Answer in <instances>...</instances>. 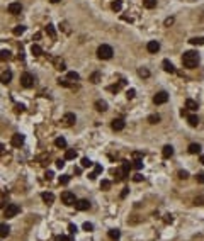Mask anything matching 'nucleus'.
Returning <instances> with one entry per match:
<instances>
[{"mask_svg":"<svg viewBox=\"0 0 204 241\" xmlns=\"http://www.w3.org/2000/svg\"><path fill=\"white\" fill-rule=\"evenodd\" d=\"M197 63H199V54L196 51H186L182 56V65L186 66V68H196L197 66Z\"/></svg>","mask_w":204,"mask_h":241,"instance_id":"f257e3e1","label":"nucleus"},{"mask_svg":"<svg viewBox=\"0 0 204 241\" xmlns=\"http://www.w3.org/2000/svg\"><path fill=\"white\" fill-rule=\"evenodd\" d=\"M112 54H114V51L109 44H102V46H99V49H97V56H99L100 60H111Z\"/></svg>","mask_w":204,"mask_h":241,"instance_id":"f03ea898","label":"nucleus"},{"mask_svg":"<svg viewBox=\"0 0 204 241\" xmlns=\"http://www.w3.org/2000/svg\"><path fill=\"white\" fill-rule=\"evenodd\" d=\"M129 170H131V163L128 161V160H124L121 165V168L119 170H116V175H117V180H124L128 175H129Z\"/></svg>","mask_w":204,"mask_h":241,"instance_id":"7ed1b4c3","label":"nucleus"},{"mask_svg":"<svg viewBox=\"0 0 204 241\" xmlns=\"http://www.w3.org/2000/svg\"><path fill=\"white\" fill-rule=\"evenodd\" d=\"M21 85L24 88H31V87H34V75H31L29 71L21 75Z\"/></svg>","mask_w":204,"mask_h":241,"instance_id":"20e7f679","label":"nucleus"},{"mask_svg":"<svg viewBox=\"0 0 204 241\" xmlns=\"http://www.w3.org/2000/svg\"><path fill=\"white\" fill-rule=\"evenodd\" d=\"M61 202L65 204V206H73L75 202H77V199H75V194H72V192H63L61 194Z\"/></svg>","mask_w":204,"mask_h":241,"instance_id":"39448f33","label":"nucleus"},{"mask_svg":"<svg viewBox=\"0 0 204 241\" xmlns=\"http://www.w3.org/2000/svg\"><path fill=\"white\" fill-rule=\"evenodd\" d=\"M19 211H21V207L17 204H9V206L5 207L4 214H5V217H14V216L19 214Z\"/></svg>","mask_w":204,"mask_h":241,"instance_id":"423d86ee","label":"nucleus"},{"mask_svg":"<svg viewBox=\"0 0 204 241\" xmlns=\"http://www.w3.org/2000/svg\"><path fill=\"white\" fill-rule=\"evenodd\" d=\"M167 100H169V94H167V92H158V94H155V97H153V102H155L156 105H162V104H165Z\"/></svg>","mask_w":204,"mask_h":241,"instance_id":"0eeeda50","label":"nucleus"},{"mask_svg":"<svg viewBox=\"0 0 204 241\" xmlns=\"http://www.w3.org/2000/svg\"><path fill=\"white\" fill-rule=\"evenodd\" d=\"M89 207H90V202H89L87 199H80V200L75 202V209L77 211H87Z\"/></svg>","mask_w":204,"mask_h":241,"instance_id":"6e6552de","label":"nucleus"},{"mask_svg":"<svg viewBox=\"0 0 204 241\" xmlns=\"http://www.w3.org/2000/svg\"><path fill=\"white\" fill-rule=\"evenodd\" d=\"M10 143H12L14 148H21L22 144H24V136H22V134H14Z\"/></svg>","mask_w":204,"mask_h":241,"instance_id":"1a4fd4ad","label":"nucleus"},{"mask_svg":"<svg viewBox=\"0 0 204 241\" xmlns=\"http://www.w3.org/2000/svg\"><path fill=\"white\" fill-rule=\"evenodd\" d=\"M7 10H9L12 15H17V14L22 12V5L19 4V2H12V4L9 5V9H7Z\"/></svg>","mask_w":204,"mask_h":241,"instance_id":"9d476101","label":"nucleus"},{"mask_svg":"<svg viewBox=\"0 0 204 241\" xmlns=\"http://www.w3.org/2000/svg\"><path fill=\"white\" fill-rule=\"evenodd\" d=\"M146 49H148V53L155 54V53L160 51V43H158V41H150V43L146 44Z\"/></svg>","mask_w":204,"mask_h":241,"instance_id":"9b49d317","label":"nucleus"},{"mask_svg":"<svg viewBox=\"0 0 204 241\" xmlns=\"http://www.w3.org/2000/svg\"><path fill=\"white\" fill-rule=\"evenodd\" d=\"M51 63L55 65V68H56V70H60V71H65V70H66L65 61L61 60V58H51Z\"/></svg>","mask_w":204,"mask_h":241,"instance_id":"f8f14e48","label":"nucleus"},{"mask_svg":"<svg viewBox=\"0 0 204 241\" xmlns=\"http://www.w3.org/2000/svg\"><path fill=\"white\" fill-rule=\"evenodd\" d=\"M124 126H126V122H124L122 119H114L112 124H111V127H112L114 131H122L124 129Z\"/></svg>","mask_w":204,"mask_h":241,"instance_id":"ddd939ff","label":"nucleus"},{"mask_svg":"<svg viewBox=\"0 0 204 241\" xmlns=\"http://www.w3.org/2000/svg\"><path fill=\"white\" fill-rule=\"evenodd\" d=\"M63 120H65V124H66V126H72V124H75L77 117H75L73 112H66L65 116H63Z\"/></svg>","mask_w":204,"mask_h":241,"instance_id":"4468645a","label":"nucleus"},{"mask_svg":"<svg viewBox=\"0 0 204 241\" xmlns=\"http://www.w3.org/2000/svg\"><path fill=\"white\" fill-rule=\"evenodd\" d=\"M10 80H12V71H10V70L0 73V82L2 83H10Z\"/></svg>","mask_w":204,"mask_h":241,"instance_id":"2eb2a0df","label":"nucleus"},{"mask_svg":"<svg viewBox=\"0 0 204 241\" xmlns=\"http://www.w3.org/2000/svg\"><path fill=\"white\" fill-rule=\"evenodd\" d=\"M162 65H163V70H165L167 73H175V66L172 65V61L163 60V61H162Z\"/></svg>","mask_w":204,"mask_h":241,"instance_id":"dca6fc26","label":"nucleus"},{"mask_svg":"<svg viewBox=\"0 0 204 241\" xmlns=\"http://www.w3.org/2000/svg\"><path fill=\"white\" fill-rule=\"evenodd\" d=\"M174 155V148L170 146V144H167V146H163V150H162V156H163V158H170V156Z\"/></svg>","mask_w":204,"mask_h":241,"instance_id":"f3484780","label":"nucleus"},{"mask_svg":"<svg viewBox=\"0 0 204 241\" xmlns=\"http://www.w3.org/2000/svg\"><path fill=\"white\" fill-rule=\"evenodd\" d=\"M41 199H43L46 204H53V202H55V195H53L51 192H44V194H41Z\"/></svg>","mask_w":204,"mask_h":241,"instance_id":"a211bd4d","label":"nucleus"},{"mask_svg":"<svg viewBox=\"0 0 204 241\" xmlns=\"http://www.w3.org/2000/svg\"><path fill=\"white\" fill-rule=\"evenodd\" d=\"M9 233H10V228H9V226H7V224H4V223H0V238L9 236Z\"/></svg>","mask_w":204,"mask_h":241,"instance_id":"6ab92c4d","label":"nucleus"},{"mask_svg":"<svg viewBox=\"0 0 204 241\" xmlns=\"http://www.w3.org/2000/svg\"><path fill=\"white\" fill-rule=\"evenodd\" d=\"M189 153H191V155H197V153H201V144H197V143L189 144Z\"/></svg>","mask_w":204,"mask_h":241,"instance_id":"aec40b11","label":"nucleus"},{"mask_svg":"<svg viewBox=\"0 0 204 241\" xmlns=\"http://www.w3.org/2000/svg\"><path fill=\"white\" fill-rule=\"evenodd\" d=\"M186 107L189 109V111H197V107H199V105H197V102H196V100L187 99V100H186Z\"/></svg>","mask_w":204,"mask_h":241,"instance_id":"412c9836","label":"nucleus"},{"mask_svg":"<svg viewBox=\"0 0 204 241\" xmlns=\"http://www.w3.org/2000/svg\"><path fill=\"white\" fill-rule=\"evenodd\" d=\"M94 167H95V168H94V172H92L90 175H89V177H90V180H95L97 175H99V173L102 172V165H94Z\"/></svg>","mask_w":204,"mask_h":241,"instance_id":"4be33fe9","label":"nucleus"},{"mask_svg":"<svg viewBox=\"0 0 204 241\" xmlns=\"http://www.w3.org/2000/svg\"><path fill=\"white\" fill-rule=\"evenodd\" d=\"M95 109L99 112H104V111H107V104H105L104 100H97V102H95Z\"/></svg>","mask_w":204,"mask_h":241,"instance_id":"5701e85b","label":"nucleus"},{"mask_svg":"<svg viewBox=\"0 0 204 241\" xmlns=\"http://www.w3.org/2000/svg\"><path fill=\"white\" fill-rule=\"evenodd\" d=\"M109 238L111 239H119L121 238V231L119 229H109Z\"/></svg>","mask_w":204,"mask_h":241,"instance_id":"b1692460","label":"nucleus"},{"mask_svg":"<svg viewBox=\"0 0 204 241\" xmlns=\"http://www.w3.org/2000/svg\"><path fill=\"white\" fill-rule=\"evenodd\" d=\"M31 53H32L34 56H41L43 54V49H41L38 44H32V46H31Z\"/></svg>","mask_w":204,"mask_h":241,"instance_id":"393cba45","label":"nucleus"},{"mask_svg":"<svg viewBox=\"0 0 204 241\" xmlns=\"http://www.w3.org/2000/svg\"><path fill=\"white\" fill-rule=\"evenodd\" d=\"M187 120H189V124H191L192 127H196V126L199 124V117H197V116H194V114L187 117Z\"/></svg>","mask_w":204,"mask_h":241,"instance_id":"a878e982","label":"nucleus"},{"mask_svg":"<svg viewBox=\"0 0 204 241\" xmlns=\"http://www.w3.org/2000/svg\"><path fill=\"white\" fill-rule=\"evenodd\" d=\"M12 58V54H10V51H7V49H4V51H0V61H7Z\"/></svg>","mask_w":204,"mask_h":241,"instance_id":"bb28decb","label":"nucleus"},{"mask_svg":"<svg viewBox=\"0 0 204 241\" xmlns=\"http://www.w3.org/2000/svg\"><path fill=\"white\" fill-rule=\"evenodd\" d=\"M55 146H58V148H66V139H65V138H56V139H55Z\"/></svg>","mask_w":204,"mask_h":241,"instance_id":"cd10ccee","label":"nucleus"},{"mask_svg":"<svg viewBox=\"0 0 204 241\" xmlns=\"http://www.w3.org/2000/svg\"><path fill=\"white\" fill-rule=\"evenodd\" d=\"M111 7H112V10H114V12H119V10L122 9V2H121V0H114Z\"/></svg>","mask_w":204,"mask_h":241,"instance_id":"c85d7f7f","label":"nucleus"},{"mask_svg":"<svg viewBox=\"0 0 204 241\" xmlns=\"http://www.w3.org/2000/svg\"><path fill=\"white\" fill-rule=\"evenodd\" d=\"M75 158H77V151H75V150H66L65 160H75Z\"/></svg>","mask_w":204,"mask_h":241,"instance_id":"c756f323","label":"nucleus"},{"mask_svg":"<svg viewBox=\"0 0 204 241\" xmlns=\"http://www.w3.org/2000/svg\"><path fill=\"white\" fill-rule=\"evenodd\" d=\"M66 78H68L70 82H77V80H78V78H80V77H78V73H77V71H68V75H66Z\"/></svg>","mask_w":204,"mask_h":241,"instance_id":"7c9ffc66","label":"nucleus"},{"mask_svg":"<svg viewBox=\"0 0 204 241\" xmlns=\"http://www.w3.org/2000/svg\"><path fill=\"white\" fill-rule=\"evenodd\" d=\"M138 75L141 78H148V77H150V70H148V68H139L138 70Z\"/></svg>","mask_w":204,"mask_h":241,"instance_id":"2f4dec72","label":"nucleus"},{"mask_svg":"<svg viewBox=\"0 0 204 241\" xmlns=\"http://www.w3.org/2000/svg\"><path fill=\"white\" fill-rule=\"evenodd\" d=\"M148 122H150V124H156V122H160V116H158V114H152V116L148 117Z\"/></svg>","mask_w":204,"mask_h":241,"instance_id":"473e14b6","label":"nucleus"},{"mask_svg":"<svg viewBox=\"0 0 204 241\" xmlns=\"http://www.w3.org/2000/svg\"><path fill=\"white\" fill-rule=\"evenodd\" d=\"M143 5L146 9H153V7H156V0H143Z\"/></svg>","mask_w":204,"mask_h":241,"instance_id":"72a5a7b5","label":"nucleus"},{"mask_svg":"<svg viewBox=\"0 0 204 241\" xmlns=\"http://www.w3.org/2000/svg\"><path fill=\"white\" fill-rule=\"evenodd\" d=\"M46 32H48L51 38H56V31H55V27H53V24H48L46 26Z\"/></svg>","mask_w":204,"mask_h":241,"instance_id":"f704fd0d","label":"nucleus"},{"mask_svg":"<svg viewBox=\"0 0 204 241\" xmlns=\"http://www.w3.org/2000/svg\"><path fill=\"white\" fill-rule=\"evenodd\" d=\"M24 31H26V26H17V27H14V34L21 36V34H24Z\"/></svg>","mask_w":204,"mask_h":241,"instance_id":"c9c22d12","label":"nucleus"},{"mask_svg":"<svg viewBox=\"0 0 204 241\" xmlns=\"http://www.w3.org/2000/svg\"><path fill=\"white\" fill-rule=\"evenodd\" d=\"M90 82H92V83H99V82H100V73H99V71H95V73H92V77H90Z\"/></svg>","mask_w":204,"mask_h":241,"instance_id":"e433bc0d","label":"nucleus"},{"mask_svg":"<svg viewBox=\"0 0 204 241\" xmlns=\"http://www.w3.org/2000/svg\"><path fill=\"white\" fill-rule=\"evenodd\" d=\"M191 44H197V46H201V44H204V38H192L191 41H189Z\"/></svg>","mask_w":204,"mask_h":241,"instance_id":"4c0bfd02","label":"nucleus"},{"mask_svg":"<svg viewBox=\"0 0 204 241\" xmlns=\"http://www.w3.org/2000/svg\"><path fill=\"white\" fill-rule=\"evenodd\" d=\"M82 167L83 168H87V167H94V161L89 158H82Z\"/></svg>","mask_w":204,"mask_h":241,"instance_id":"58836bf2","label":"nucleus"},{"mask_svg":"<svg viewBox=\"0 0 204 241\" xmlns=\"http://www.w3.org/2000/svg\"><path fill=\"white\" fill-rule=\"evenodd\" d=\"M60 29H63L66 34H70V31H72V29L68 27V22H61V24H60Z\"/></svg>","mask_w":204,"mask_h":241,"instance_id":"ea45409f","label":"nucleus"},{"mask_svg":"<svg viewBox=\"0 0 204 241\" xmlns=\"http://www.w3.org/2000/svg\"><path fill=\"white\" fill-rule=\"evenodd\" d=\"M109 187H111V182H109V180H102L100 189H102V190H109Z\"/></svg>","mask_w":204,"mask_h":241,"instance_id":"a19ab883","label":"nucleus"},{"mask_svg":"<svg viewBox=\"0 0 204 241\" xmlns=\"http://www.w3.org/2000/svg\"><path fill=\"white\" fill-rule=\"evenodd\" d=\"M133 167H135L136 170H141V168H143V161H141V160H135V163H133Z\"/></svg>","mask_w":204,"mask_h":241,"instance_id":"79ce46f5","label":"nucleus"},{"mask_svg":"<svg viewBox=\"0 0 204 241\" xmlns=\"http://www.w3.org/2000/svg\"><path fill=\"white\" fill-rule=\"evenodd\" d=\"M196 180L199 182V183H204V172H199L196 175Z\"/></svg>","mask_w":204,"mask_h":241,"instance_id":"37998d69","label":"nucleus"},{"mask_svg":"<svg viewBox=\"0 0 204 241\" xmlns=\"http://www.w3.org/2000/svg\"><path fill=\"white\" fill-rule=\"evenodd\" d=\"M70 182V177L68 175H63V177H60V183H63V185H66Z\"/></svg>","mask_w":204,"mask_h":241,"instance_id":"c03bdc74","label":"nucleus"},{"mask_svg":"<svg viewBox=\"0 0 204 241\" xmlns=\"http://www.w3.org/2000/svg\"><path fill=\"white\" fill-rule=\"evenodd\" d=\"M174 21H175L174 17H167V19H165V27H170L172 24H174Z\"/></svg>","mask_w":204,"mask_h":241,"instance_id":"a18cd8bd","label":"nucleus"},{"mask_svg":"<svg viewBox=\"0 0 204 241\" xmlns=\"http://www.w3.org/2000/svg\"><path fill=\"white\" fill-rule=\"evenodd\" d=\"M187 177H189V173H187V172H184V170H180V172H179V178H184V180H186Z\"/></svg>","mask_w":204,"mask_h":241,"instance_id":"49530a36","label":"nucleus"},{"mask_svg":"<svg viewBox=\"0 0 204 241\" xmlns=\"http://www.w3.org/2000/svg\"><path fill=\"white\" fill-rule=\"evenodd\" d=\"M83 229H85V231H92V229H94V226H92L90 223H85V224H83Z\"/></svg>","mask_w":204,"mask_h":241,"instance_id":"de8ad7c7","label":"nucleus"},{"mask_svg":"<svg viewBox=\"0 0 204 241\" xmlns=\"http://www.w3.org/2000/svg\"><path fill=\"white\" fill-rule=\"evenodd\" d=\"M135 94H136V92L133 90V88H131V90H128V94H126V95H128V99H135Z\"/></svg>","mask_w":204,"mask_h":241,"instance_id":"09e8293b","label":"nucleus"},{"mask_svg":"<svg viewBox=\"0 0 204 241\" xmlns=\"http://www.w3.org/2000/svg\"><path fill=\"white\" fill-rule=\"evenodd\" d=\"M77 229H78V228L75 226V224H70V226H68V231H70V233H77Z\"/></svg>","mask_w":204,"mask_h":241,"instance_id":"8fccbe9b","label":"nucleus"},{"mask_svg":"<svg viewBox=\"0 0 204 241\" xmlns=\"http://www.w3.org/2000/svg\"><path fill=\"white\" fill-rule=\"evenodd\" d=\"M58 83H60L61 87H72V85H70L68 82H66V80H58Z\"/></svg>","mask_w":204,"mask_h":241,"instance_id":"3c124183","label":"nucleus"},{"mask_svg":"<svg viewBox=\"0 0 204 241\" xmlns=\"http://www.w3.org/2000/svg\"><path fill=\"white\" fill-rule=\"evenodd\" d=\"M56 167H58V168H63V167H65V160H58V161H56Z\"/></svg>","mask_w":204,"mask_h":241,"instance_id":"603ef678","label":"nucleus"},{"mask_svg":"<svg viewBox=\"0 0 204 241\" xmlns=\"http://www.w3.org/2000/svg\"><path fill=\"white\" fill-rule=\"evenodd\" d=\"M133 180H135V182H141V180H143V175H139V173H138V175L133 177Z\"/></svg>","mask_w":204,"mask_h":241,"instance_id":"864d4df0","label":"nucleus"},{"mask_svg":"<svg viewBox=\"0 0 204 241\" xmlns=\"http://www.w3.org/2000/svg\"><path fill=\"white\" fill-rule=\"evenodd\" d=\"M128 194H129V189H124L121 192V199H124V197H128Z\"/></svg>","mask_w":204,"mask_h":241,"instance_id":"5fc2aeb1","label":"nucleus"},{"mask_svg":"<svg viewBox=\"0 0 204 241\" xmlns=\"http://www.w3.org/2000/svg\"><path fill=\"white\" fill-rule=\"evenodd\" d=\"M53 175H55L53 172H46V175H44V177H46V180H51V178H53Z\"/></svg>","mask_w":204,"mask_h":241,"instance_id":"6e6d98bb","label":"nucleus"},{"mask_svg":"<svg viewBox=\"0 0 204 241\" xmlns=\"http://www.w3.org/2000/svg\"><path fill=\"white\" fill-rule=\"evenodd\" d=\"M56 241H70V238H66V236H58Z\"/></svg>","mask_w":204,"mask_h":241,"instance_id":"4d7b16f0","label":"nucleus"},{"mask_svg":"<svg viewBox=\"0 0 204 241\" xmlns=\"http://www.w3.org/2000/svg\"><path fill=\"white\" fill-rule=\"evenodd\" d=\"M34 39H36V41H38V39H41V32H36V34H34Z\"/></svg>","mask_w":204,"mask_h":241,"instance_id":"13d9d810","label":"nucleus"},{"mask_svg":"<svg viewBox=\"0 0 204 241\" xmlns=\"http://www.w3.org/2000/svg\"><path fill=\"white\" fill-rule=\"evenodd\" d=\"M194 204H199V206H201V204H204V202H202V199H196Z\"/></svg>","mask_w":204,"mask_h":241,"instance_id":"bf43d9fd","label":"nucleus"},{"mask_svg":"<svg viewBox=\"0 0 204 241\" xmlns=\"http://www.w3.org/2000/svg\"><path fill=\"white\" fill-rule=\"evenodd\" d=\"M4 155V144H0V156Z\"/></svg>","mask_w":204,"mask_h":241,"instance_id":"052dcab7","label":"nucleus"},{"mask_svg":"<svg viewBox=\"0 0 204 241\" xmlns=\"http://www.w3.org/2000/svg\"><path fill=\"white\" fill-rule=\"evenodd\" d=\"M51 4H58V2H61V0H49Z\"/></svg>","mask_w":204,"mask_h":241,"instance_id":"680f3d73","label":"nucleus"},{"mask_svg":"<svg viewBox=\"0 0 204 241\" xmlns=\"http://www.w3.org/2000/svg\"><path fill=\"white\" fill-rule=\"evenodd\" d=\"M201 163H204V155H201Z\"/></svg>","mask_w":204,"mask_h":241,"instance_id":"e2e57ef3","label":"nucleus"}]
</instances>
